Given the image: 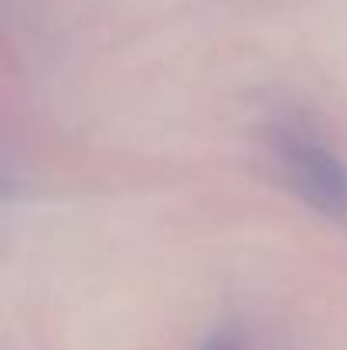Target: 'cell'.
Here are the masks:
<instances>
[{"instance_id": "7a4b0ae2", "label": "cell", "mask_w": 347, "mask_h": 350, "mask_svg": "<svg viewBox=\"0 0 347 350\" xmlns=\"http://www.w3.org/2000/svg\"><path fill=\"white\" fill-rule=\"evenodd\" d=\"M205 350H238V347L231 344L229 337H215V340H211V344H208V347H205Z\"/></svg>"}, {"instance_id": "6da1fadb", "label": "cell", "mask_w": 347, "mask_h": 350, "mask_svg": "<svg viewBox=\"0 0 347 350\" xmlns=\"http://www.w3.org/2000/svg\"><path fill=\"white\" fill-rule=\"evenodd\" d=\"M290 174L300 194L327 215L347 211V167L317 143H296L290 153Z\"/></svg>"}]
</instances>
